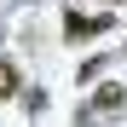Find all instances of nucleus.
<instances>
[{"mask_svg": "<svg viewBox=\"0 0 127 127\" xmlns=\"http://www.w3.org/2000/svg\"><path fill=\"white\" fill-rule=\"evenodd\" d=\"M110 23H116V17H81V12H75L69 23H64V40H87V35H104Z\"/></svg>", "mask_w": 127, "mask_h": 127, "instance_id": "f257e3e1", "label": "nucleus"}, {"mask_svg": "<svg viewBox=\"0 0 127 127\" xmlns=\"http://www.w3.org/2000/svg\"><path fill=\"white\" fill-rule=\"evenodd\" d=\"M93 110H104V116H110V110H127V87H121V81H104V87L93 93Z\"/></svg>", "mask_w": 127, "mask_h": 127, "instance_id": "f03ea898", "label": "nucleus"}, {"mask_svg": "<svg viewBox=\"0 0 127 127\" xmlns=\"http://www.w3.org/2000/svg\"><path fill=\"white\" fill-rule=\"evenodd\" d=\"M17 93V64H0V98Z\"/></svg>", "mask_w": 127, "mask_h": 127, "instance_id": "7ed1b4c3", "label": "nucleus"}]
</instances>
